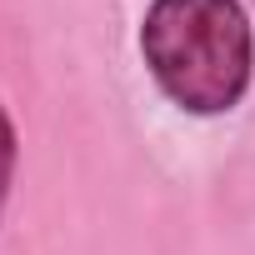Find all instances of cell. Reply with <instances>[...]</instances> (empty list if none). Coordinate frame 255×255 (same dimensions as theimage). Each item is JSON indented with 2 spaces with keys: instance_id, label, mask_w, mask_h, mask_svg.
Here are the masks:
<instances>
[{
  "instance_id": "cell-1",
  "label": "cell",
  "mask_w": 255,
  "mask_h": 255,
  "mask_svg": "<svg viewBox=\"0 0 255 255\" xmlns=\"http://www.w3.org/2000/svg\"><path fill=\"white\" fill-rule=\"evenodd\" d=\"M140 60L185 115H225L255 80V25L240 0H150Z\"/></svg>"
},
{
  "instance_id": "cell-2",
  "label": "cell",
  "mask_w": 255,
  "mask_h": 255,
  "mask_svg": "<svg viewBox=\"0 0 255 255\" xmlns=\"http://www.w3.org/2000/svg\"><path fill=\"white\" fill-rule=\"evenodd\" d=\"M15 160H20V135H15V120H10V110L0 105V220H5V205H10Z\"/></svg>"
}]
</instances>
